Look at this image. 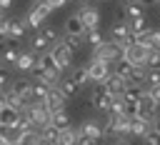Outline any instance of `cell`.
Listing matches in <instances>:
<instances>
[{
  "label": "cell",
  "instance_id": "obj_24",
  "mask_svg": "<svg viewBox=\"0 0 160 145\" xmlns=\"http://www.w3.org/2000/svg\"><path fill=\"white\" fill-rule=\"evenodd\" d=\"M132 70H135V65H132L130 60H125V58L115 62V75H120L122 80H130V75H132Z\"/></svg>",
  "mask_w": 160,
  "mask_h": 145
},
{
  "label": "cell",
  "instance_id": "obj_22",
  "mask_svg": "<svg viewBox=\"0 0 160 145\" xmlns=\"http://www.w3.org/2000/svg\"><path fill=\"white\" fill-rule=\"evenodd\" d=\"M80 132L85 135V138H90V140H100L102 138V128L98 125V122H92V120H88V122H82V128H80Z\"/></svg>",
  "mask_w": 160,
  "mask_h": 145
},
{
  "label": "cell",
  "instance_id": "obj_7",
  "mask_svg": "<svg viewBox=\"0 0 160 145\" xmlns=\"http://www.w3.org/2000/svg\"><path fill=\"white\" fill-rule=\"evenodd\" d=\"M110 38H112V42H118V45L128 48V45L132 42V35H130V25H128L125 20H118V22H112V28H110Z\"/></svg>",
  "mask_w": 160,
  "mask_h": 145
},
{
  "label": "cell",
  "instance_id": "obj_48",
  "mask_svg": "<svg viewBox=\"0 0 160 145\" xmlns=\"http://www.w3.org/2000/svg\"><path fill=\"white\" fill-rule=\"evenodd\" d=\"M8 42H10V40H5V38H0V55L5 52V48H8Z\"/></svg>",
  "mask_w": 160,
  "mask_h": 145
},
{
  "label": "cell",
  "instance_id": "obj_28",
  "mask_svg": "<svg viewBox=\"0 0 160 145\" xmlns=\"http://www.w3.org/2000/svg\"><path fill=\"white\" fill-rule=\"evenodd\" d=\"M45 75H48V68H45L42 58H38L35 65H32V70H30V80H45Z\"/></svg>",
  "mask_w": 160,
  "mask_h": 145
},
{
  "label": "cell",
  "instance_id": "obj_29",
  "mask_svg": "<svg viewBox=\"0 0 160 145\" xmlns=\"http://www.w3.org/2000/svg\"><path fill=\"white\" fill-rule=\"evenodd\" d=\"M28 30V22H22V20H15L12 18V25H10V40H18V38H22V32Z\"/></svg>",
  "mask_w": 160,
  "mask_h": 145
},
{
  "label": "cell",
  "instance_id": "obj_43",
  "mask_svg": "<svg viewBox=\"0 0 160 145\" xmlns=\"http://www.w3.org/2000/svg\"><path fill=\"white\" fill-rule=\"evenodd\" d=\"M62 42H65V45H68V48H70L72 52H75V50L80 48V38H72V35H65V40H62Z\"/></svg>",
  "mask_w": 160,
  "mask_h": 145
},
{
  "label": "cell",
  "instance_id": "obj_4",
  "mask_svg": "<svg viewBox=\"0 0 160 145\" xmlns=\"http://www.w3.org/2000/svg\"><path fill=\"white\" fill-rule=\"evenodd\" d=\"M122 55H125V48H122V45H118V42H112V40H105L102 45H98V48H95V60L118 62V60H122Z\"/></svg>",
  "mask_w": 160,
  "mask_h": 145
},
{
  "label": "cell",
  "instance_id": "obj_38",
  "mask_svg": "<svg viewBox=\"0 0 160 145\" xmlns=\"http://www.w3.org/2000/svg\"><path fill=\"white\" fill-rule=\"evenodd\" d=\"M35 130H38V128L32 125V120H30L28 115H22L20 122H18V132H35Z\"/></svg>",
  "mask_w": 160,
  "mask_h": 145
},
{
  "label": "cell",
  "instance_id": "obj_36",
  "mask_svg": "<svg viewBox=\"0 0 160 145\" xmlns=\"http://www.w3.org/2000/svg\"><path fill=\"white\" fill-rule=\"evenodd\" d=\"M110 115H125V98H122V95L112 98V108H110Z\"/></svg>",
  "mask_w": 160,
  "mask_h": 145
},
{
  "label": "cell",
  "instance_id": "obj_52",
  "mask_svg": "<svg viewBox=\"0 0 160 145\" xmlns=\"http://www.w3.org/2000/svg\"><path fill=\"white\" fill-rule=\"evenodd\" d=\"M115 145H128V142H115Z\"/></svg>",
  "mask_w": 160,
  "mask_h": 145
},
{
  "label": "cell",
  "instance_id": "obj_11",
  "mask_svg": "<svg viewBox=\"0 0 160 145\" xmlns=\"http://www.w3.org/2000/svg\"><path fill=\"white\" fill-rule=\"evenodd\" d=\"M125 60H130L132 65H145V60H148V50L142 48V45H138V42H130L128 48H125V55H122Z\"/></svg>",
  "mask_w": 160,
  "mask_h": 145
},
{
  "label": "cell",
  "instance_id": "obj_41",
  "mask_svg": "<svg viewBox=\"0 0 160 145\" xmlns=\"http://www.w3.org/2000/svg\"><path fill=\"white\" fill-rule=\"evenodd\" d=\"M142 140H145V145H160V132L158 130H150Z\"/></svg>",
  "mask_w": 160,
  "mask_h": 145
},
{
  "label": "cell",
  "instance_id": "obj_26",
  "mask_svg": "<svg viewBox=\"0 0 160 145\" xmlns=\"http://www.w3.org/2000/svg\"><path fill=\"white\" fill-rule=\"evenodd\" d=\"M70 80L78 85V88H82V85H88L90 82V72H88V68H78V70H72V75H70Z\"/></svg>",
  "mask_w": 160,
  "mask_h": 145
},
{
  "label": "cell",
  "instance_id": "obj_5",
  "mask_svg": "<svg viewBox=\"0 0 160 145\" xmlns=\"http://www.w3.org/2000/svg\"><path fill=\"white\" fill-rule=\"evenodd\" d=\"M90 100H92V108H98V110H108V112H110V108H112V95L108 92L105 82H98V85L92 88Z\"/></svg>",
  "mask_w": 160,
  "mask_h": 145
},
{
  "label": "cell",
  "instance_id": "obj_25",
  "mask_svg": "<svg viewBox=\"0 0 160 145\" xmlns=\"http://www.w3.org/2000/svg\"><path fill=\"white\" fill-rule=\"evenodd\" d=\"M128 25H130V35H132V38L148 32V20H145V18H135V20H130Z\"/></svg>",
  "mask_w": 160,
  "mask_h": 145
},
{
  "label": "cell",
  "instance_id": "obj_1",
  "mask_svg": "<svg viewBox=\"0 0 160 145\" xmlns=\"http://www.w3.org/2000/svg\"><path fill=\"white\" fill-rule=\"evenodd\" d=\"M22 115H28L38 130H42V128H48V125L52 122V112L48 110V105H45V102H35V100H30V102L25 105Z\"/></svg>",
  "mask_w": 160,
  "mask_h": 145
},
{
  "label": "cell",
  "instance_id": "obj_42",
  "mask_svg": "<svg viewBox=\"0 0 160 145\" xmlns=\"http://www.w3.org/2000/svg\"><path fill=\"white\" fill-rule=\"evenodd\" d=\"M145 80L150 82V88L160 85V70H148V78H145Z\"/></svg>",
  "mask_w": 160,
  "mask_h": 145
},
{
  "label": "cell",
  "instance_id": "obj_21",
  "mask_svg": "<svg viewBox=\"0 0 160 145\" xmlns=\"http://www.w3.org/2000/svg\"><path fill=\"white\" fill-rule=\"evenodd\" d=\"M142 95H145V90H142V85H138V82H128V88H125V92H122V98L130 100V102H140Z\"/></svg>",
  "mask_w": 160,
  "mask_h": 145
},
{
  "label": "cell",
  "instance_id": "obj_49",
  "mask_svg": "<svg viewBox=\"0 0 160 145\" xmlns=\"http://www.w3.org/2000/svg\"><path fill=\"white\" fill-rule=\"evenodd\" d=\"M152 130H158V132H160V118H155V122H152Z\"/></svg>",
  "mask_w": 160,
  "mask_h": 145
},
{
  "label": "cell",
  "instance_id": "obj_15",
  "mask_svg": "<svg viewBox=\"0 0 160 145\" xmlns=\"http://www.w3.org/2000/svg\"><path fill=\"white\" fill-rule=\"evenodd\" d=\"M158 108H160V102L150 95V90H145V95H142V100H140V112H142L145 118H155Z\"/></svg>",
  "mask_w": 160,
  "mask_h": 145
},
{
  "label": "cell",
  "instance_id": "obj_16",
  "mask_svg": "<svg viewBox=\"0 0 160 145\" xmlns=\"http://www.w3.org/2000/svg\"><path fill=\"white\" fill-rule=\"evenodd\" d=\"M65 35H72V38H82L85 35V25L78 15H70L65 20Z\"/></svg>",
  "mask_w": 160,
  "mask_h": 145
},
{
  "label": "cell",
  "instance_id": "obj_44",
  "mask_svg": "<svg viewBox=\"0 0 160 145\" xmlns=\"http://www.w3.org/2000/svg\"><path fill=\"white\" fill-rule=\"evenodd\" d=\"M78 145H95V140H90V138H85L80 130H78Z\"/></svg>",
  "mask_w": 160,
  "mask_h": 145
},
{
  "label": "cell",
  "instance_id": "obj_20",
  "mask_svg": "<svg viewBox=\"0 0 160 145\" xmlns=\"http://www.w3.org/2000/svg\"><path fill=\"white\" fill-rule=\"evenodd\" d=\"M48 92H50V85L45 80H32V100L35 102H45Z\"/></svg>",
  "mask_w": 160,
  "mask_h": 145
},
{
  "label": "cell",
  "instance_id": "obj_10",
  "mask_svg": "<svg viewBox=\"0 0 160 145\" xmlns=\"http://www.w3.org/2000/svg\"><path fill=\"white\" fill-rule=\"evenodd\" d=\"M78 18H80V20H82V25H85V32H88V30H98L100 12H98L95 8H88V5H82V8H80V12H78Z\"/></svg>",
  "mask_w": 160,
  "mask_h": 145
},
{
  "label": "cell",
  "instance_id": "obj_31",
  "mask_svg": "<svg viewBox=\"0 0 160 145\" xmlns=\"http://www.w3.org/2000/svg\"><path fill=\"white\" fill-rule=\"evenodd\" d=\"M18 58H20V50H18V48L12 45V40H10V42H8V48H5V52H2V60L15 65V62H18Z\"/></svg>",
  "mask_w": 160,
  "mask_h": 145
},
{
  "label": "cell",
  "instance_id": "obj_14",
  "mask_svg": "<svg viewBox=\"0 0 160 145\" xmlns=\"http://www.w3.org/2000/svg\"><path fill=\"white\" fill-rule=\"evenodd\" d=\"M105 88H108V92L112 95V98H118V95H122L125 92V88H128V80H122L120 75H110L108 80H105Z\"/></svg>",
  "mask_w": 160,
  "mask_h": 145
},
{
  "label": "cell",
  "instance_id": "obj_33",
  "mask_svg": "<svg viewBox=\"0 0 160 145\" xmlns=\"http://www.w3.org/2000/svg\"><path fill=\"white\" fill-rule=\"evenodd\" d=\"M60 145H78V130H62L60 132Z\"/></svg>",
  "mask_w": 160,
  "mask_h": 145
},
{
  "label": "cell",
  "instance_id": "obj_8",
  "mask_svg": "<svg viewBox=\"0 0 160 145\" xmlns=\"http://www.w3.org/2000/svg\"><path fill=\"white\" fill-rule=\"evenodd\" d=\"M22 112L10 108V105H0V128H8V130H18V122H20Z\"/></svg>",
  "mask_w": 160,
  "mask_h": 145
},
{
  "label": "cell",
  "instance_id": "obj_23",
  "mask_svg": "<svg viewBox=\"0 0 160 145\" xmlns=\"http://www.w3.org/2000/svg\"><path fill=\"white\" fill-rule=\"evenodd\" d=\"M35 60H38V58L32 55V50H28V52H20V58H18L15 68H18V70H28V72H30V70H32V65H35Z\"/></svg>",
  "mask_w": 160,
  "mask_h": 145
},
{
  "label": "cell",
  "instance_id": "obj_45",
  "mask_svg": "<svg viewBox=\"0 0 160 145\" xmlns=\"http://www.w3.org/2000/svg\"><path fill=\"white\" fill-rule=\"evenodd\" d=\"M45 2H48V5L52 8V10H58V8H62V5L68 2V0H45Z\"/></svg>",
  "mask_w": 160,
  "mask_h": 145
},
{
  "label": "cell",
  "instance_id": "obj_35",
  "mask_svg": "<svg viewBox=\"0 0 160 145\" xmlns=\"http://www.w3.org/2000/svg\"><path fill=\"white\" fill-rule=\"evenodd\" d=\"M48 45H50V42H48V40H45L40 32H38V35L30 40V48H32V52H45V48H48Z\"/></svg>",
  "mask_w": 160,
  "mask_h": 145
},
{
  "label": "cell",
  "instance_id": "obj_39",
  "mask_svg": "<svg viewBox=\"0 0 160 145\" xmlns=\"http://www.w3.org/2000/svg\"><path fill=\"white\" fill-rule=\"evenodd\" d=\"M12 85V78H10V70H5V68H0V90H8Z\"/></svg>",
  "mask_w": 160,
  "mask_h": 145
},
{
  "label": "cell",
  "instance_id": "obj_51",
  "mask_svg": "<svg viewBox=\"0 0 160 145\" xmlns=\"http://www.w3.org/2000/svg\"><path fill=\"white\" fill-rule=\"evenodd\" d=\"M125 5H132V2H140V0H122Z\"/></svg>",
  "mask_w": 160,
  "mask_h": 145
},
{
  "label": "cell",
  "instance_id": "obj_2",
  "mask_svg": "<svg viewBox=\"0 0 160 145\" xmlns=\"http://www.w3.org/2000/svg\"><path fill=\"white\" fill-rule=\"evenodd\" d=\"M132 130V120L125 118V115H110L105 120V128H102V135H112V138H120V135H128Z\"/></svg>",
  "mask_w": 160,
  "mask_h": 145
},
{
  "label": "cell",
  "instance_id": "obj_53",
  "mask_svg": "<svg viewBox=\"0 0 160 145\" xmlns=\"http://www.w3.org/2000/svg\"><path fill=\"white\" fill-rule=\"evenodd\" d=\"M0 68H2V55H0Z\"/></svg>",
  "mask_w": 160,
  "mask_h": 145
},
{
  "label": "cell",
  "instance_id": "obj_12",
  "mask_svg": "<svg viewBox=\"0 0 160 145\" xmlns=\"http://www.w3.org/2000/svg\"><path fill=\"white\" fill-rule=\"evenodd\" d=\"M65 95L60 92V88L55 85V88H50V92H48V98H45V105H48V110L50 112H58V110H65Z\"/></svg>",
  "mask_w": 160,
  "mask_h": 145
},
{
  "label": "cell",
  "instance_id": "obj_40",
  "mask_svg": "<svg viewBox=\"0 0 160 145\" xmlns=\"http://www.w3.org/2000/svg\"><path fill=\"white\" fill-rule=\"evenodd\" d=\"M40 35H42L48 42H55V40H58V30H55V28H42Z\"/></svg>",
  "mask_w": 160,
  "mask_h": 145
},
{
  "label": "cell",
  "instance_id": "obj_37",
  "mask_svg": "<svg viewBox=\"0 0 160 145\" xmlns=\"http://www.w3.org/2000/svg\"><path fill=\"white\" fill-rule=\"evenodd\" d=\"M85 38H88V42H90L92 48H98V45H102V42H105L100 30H88V32H85Z\"/></svg>",
  "mask_w": 160,
  "mask_h": 145
},
{
  "label": "cell",
  "instance_id": "obj_54",
  "mask_svg": "<svg viewBox=\"0 0 160 145\" xmlns=\"http://www.w3.org/2000/svg\"><path fill=\"white\" fill-rule=\"evenodd\" d=\"M75 2H85V0H75Z\"/></svg>",
  "mask_w": 160,
  "mask_h": 145
},
{
  "label": "cell",
  "instance_id": "obj_55",
  "mask_svg": "<svg viewBox=\"0 0 160 145\" xmlns=\"http://www.w3.org/2000/svg\"><path fill=\"white\" fill-rule=\"evenodd\" d=\"M0 18H2V15H0Z\"/></svg>",
  "mask_w": 160,
  "mask_h": 145
},
{
  "label": "cell",
  "instance_id": "obj_47",
  "mask_svg": "<svg viewBox=\"0 0 160 145\" xmlns=\"http://www.w3.org/2000/svg\"><path fill=\"white\" fill-rule=\"evenodd\" d=\"M10 5H12V0H0V12H2V10H8Z\"/></svg>",
  "mask_w": 160,
  "mask_h": 145
},
{
  "label": "cell",
  "instance_id": "obj_13",
  "mask_svg": "<svg viewBox=\"0 0 160 145\" xmlns=\"http://www.w3.org/2000/svg\"><path fill=\"white\" fill-rule=\"evenodd\" d=\"M152 122H155V118H145V115L135 118V120H132V130H130V135L145 138V135H148V132L152 130Z\"/></svg>",
  "mask_w": 160,
  "mask_h": 145
},
{
  "label": "cell",
  "instance_id": "obj_19",
  "mask_svg": "<svg viewBox=\"0 0 160 145\" xmlns=\"http://www.w3.org/2000/svg\"><path fill=\"white\" fill-rule=\"evenodd\" d=\"M15 145H45V142H42V135L35 130V132H18Z\"/></svg>",
  "mask_w": 160,
  "mask_h": 145
},
{
  "label": "cell",
  "instance_id": "obj_17",
  "mask_svg": "<svg viewBox=\"0 0 160 145\" xmlns=\"http://www.w3.org/2000/svg\"><path fill=\"white\" fill-rule=\"evenodd\" d=\"M25 102H30L32 100V80H12V85H10Z\"/></svg>",
  "mask_w": 160,
  "mask_h": 145
},
{
  "label": "cell",
  "instance_id": "obj_32",
  "mask_svg": "<svg viewBox=\"0 0 160 145\" xmlns=\"http://www.w3.org/2000/svg\"><path fill=\"white\" fill-rule=\"evenodd\" d=\"M145 68L150 70H160V50H148V60H145Z\"/></svg>",
  "mask_w": 160,
  "mask_h": 145
},
{
  "label": "cell",
  "instance_id": "obj_3",
  "mask_svg": "<svg viewBox=\"0 0 160 145\" xmlns=\"http://www.w3.org/2000/svg\"><path fill=\"white\" fill-rule=\"evenodd\" d=\"M48 55L52 58V65H55L58 72H62V70H68V68L72 65V50H70L65 42H55Z\"/></svg>",
  "mask_w": 160,
  "mask_h": 145
},
{
  "label": "cell",
  "instance_id": "obj_30",
  "mask_svg": "<svg viewBox=\"0 0 160 145\" xmlns=\"http://www.w3.org/2000/svg\"><path fill=\"white\" fill-rule=\"evenodd\" d=\"M58 88H60V92H62V95H65V98H72V95H75V92H78V85H75V82H72V80H70V78H62V80H60V85H58Z\"/></svg>",
  "mask_w": 160,
  "mask_h": 145
},
{
  "label": "cell",
  "instance_id": "obj_27",
  "mask_svg": "<svg viewBox=\"0 0 160 145\" xmlns=\"http://www.w3.org/2000/svg\"><path fill=\"white\" fill-rule=\"evenodd\" d=\"M52 125H55L58 130H68V128H70V115H68L65 110L52 112Z\"/></svg>",
  "mask_w": 160,
  "mask_h": 145
},
{
  "label": "cell",
  "instance_id": "obj_9",
  "mask_svg": "<svg viewBox=\"0 0 160 145\" xmlns=\"http://www.w3.org/2000/svg\"><path fill=\"white\" fill-rule=\"evenodd\" d=\"M88 72H90V80H98V82H105L112 72H110V62L105 60H92L88 65Z\"/></svg>",
  "mask_w": 160,
  "mask_h": 145
},
{
  "label": "cell",
  "instance_id": "obj_34",
  "mask_svg": "<svg viewBox=\"0 0 160 145\" xmlns=\"http://www.w3.org/2000/svg\"><path fill=\"white\" fill-rule=\"evenodd\" d=\"M125 15H128L130 20H135V18H145V12H142V5H140V2L125 5Z\"/></svg>",
  "mask_w": 160,
  "mask_h": 145
},
{
  "label": "cell",
  "instance_id": "obj_50",
  "mask_svg": "<svg viewBox=\"0 0 160 145\" xmlns=\"http://www.w3.org/2000/svg\"><path fill=\"white\" fill-rule=\"evenodd\" d=\"M150 2H158V0H140V5H150Z\"/></svg>",
  "mask_w": 160,
  "mask_h": 145
},
{
  "label": "cell",
  "instance_id": "obj_46",
  "mask_svg": "<svg viewBox=\"0 0 160 145\" xmlns=\"http://www.w3.org/2000/svg\"><path fill=\"white\" fill-rule=\"evenodd\" d=\"M150 95H152V98H155V100L160 102V85H155V88H150Z\"/></svg>",
  "mask_w": 160,
  "mask_h": 145
},
{
  "label": "cell",
  "instance_id": "obj_6",
  "mask_svg": "<svg viewBox=\"0 0 160 145\" xmlns=\"http://www.w3.org/2000/svg\"><path fill=\"white\" fill-rule=\"evenodd\" d=\"M50 12H52V8H50L45 0H40V2H38V5H35L30 12H28V18H25L28 28H35V30H38V28H42V20H45Z\"/></svg>",
  "mask_w": 160,
  "mask_h": 145
},
{
  "label": "cell",
  "instance_id": "obj_18",
  "mask_svg": "<svg viewBox=\"0 0 160 145\" xmlns=\"http://www.w3.org/2000/svg\"><path fill=\"white\" fill-rule=\"evenodd\" d=\"M60 132H62V130H58L52 122H50L48 128H42V130H40V135H42V142H45V145H60Z\"/></svg>",
  "mask_w": 160,
  "mask_h": 145
}]
</instances>
